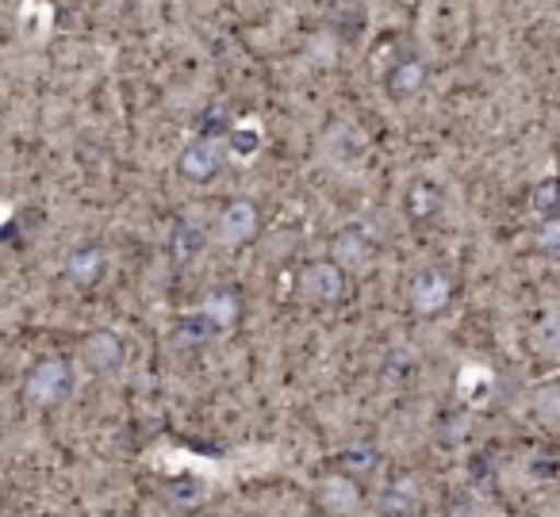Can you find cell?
<instances>
[{
  "mask_svg": "<svg viewBox=\"0 0 560 517\" xmlns=\"http://www.w3.org/2000/svg\"><path fill=\"white\" fill-rule=\"evenodd\" d=\"M300 295L312 307H335L346 295V269L338 261H312L300 272Z\"/></svg>",
  "mask_w": 560,
  "mask_h": 517,
  "instance_id": "6da1fadb",
  "label": "cell"
},
{
  "mask_svg": "<svg viewBox=\"0 0 560 517\" xmlns=\"http://www.w3.org/2000/svg\"><path fill=\"white\" fill-rule=\"evenodd\" d=\"M73 391V368L66 361H43L27 376V399L35 407H58Z\"/></svg>",
  "mask_w": 560,
  "mask_h": 517,
  "instance_id": "7a4b0ae2",
  "label": "cell"
},
{
  "mask_svg": "<svg viewBox=\"0 0 560 517\" xmlns=\"http://www.w3.org/2000/svg\"><path fill=\"white\" fill-rule=\"evenodd\" d=\"M208 234H211L208 215H203L200 208L185 211V215H180V223L173 226V234H170L173 261H177V265H192L196 257L203 254V246H208Z\"/></svg>",
  "mask_w": 560,
  "mask_h": 517,
  "instance_id": "3957f363",
  "label": "cell"
},
{
  "mask_svg": "<svg viewBox=\"0 0 560 517\" xmlns=\"http://www.w3.org/2000/svg\"><path fill=\"white\" fill-rule=\"evenodd\" d=\"M257 223H261V219H257L254 203H249V200H231L215 219V242H219V246H226V249L246 246V242L257 234Z\"/></svg>",
  "mask_w": 560,
  "mask_h": 517,
  "instance_id": "277c9868",
  "label": "cell"
},
{
  "mask_svg": "<svg viewBox=\"0 0 560 517\" xmlns=\"http://www.w3.org/2000/svg\"><path fill=\"white\" fill-rule=\"evenodd\" d=\"M223 157H226L223 139H196L180 150V173H185L188 180H208L223 169Z\"/></svg>",
  "mask_w": 560,
  "mask_h": 517,
  "instance_id": "5b68a950",
  "label": "cell"
},
{
  "mask_svg": "<svg viewBox=\"0 0 560 517\" xmlns=\"http://www.w3.org/2000/svg\"><path fill=\"white\" fill-rule=\"evenodd\" d=\"M330 261H338L346 272H361L373 261V238H369L361 226H346V231H338L335 242H330Z\"/></svg>",
  "mask_w": 560,
  "mask_h": 517,
  "instance_id": "8992f818",
  "label": "cell"
},
{
  "mask_svg": "<svg viewBox=\"0 0 560 517\" xmlns=\"http://www.w3.org/2000/svg\"><path fill=\"white\" fill-rule=\"evenodd\" d=\"M450 295H453L450 277L438 269H427L411 280V307L419 310V315H438V310H445Z\"/></svg>",
  "mask_w": 560,
  "mask_h": 517,
  "instance_id": "52a82bcc",
  "label": "cell"
},
{
  "mask_svg": "<svg viewBox=\"0 0 560 517\" xmlns=\"http://www.w3.org/2000/svg\"><path fill=\"white\" fill-rule=\"evenodd\" d=\"M419 506H422V491H419V479H411V475L392 479L381 491V498H376L381 517H415Z\"/></svg>",
  "mask_w": 560,
  "mask_h": 517,
  "instance_id": "ba28073f",
  "label": "cell"
},
{
  "mask_svg": "<svg viewBox=\"0 0 560 517\" xmlns=\"http://www.w3.org/2000/svg\"><path fill=\"white\" fill-rule=\"evenodd\" d=\"M85 361H89V368L101 372V376H116L127 361V349L112 330H96L85 338Z\"/></svg>",
  "mask_w": 560,
  "mask_h": 517,
  "instance_id": "9c48e42d",
  "label": "cell"
},
{
  "mask_svg": "<svg viewBox=\"0 0 560 517\" xmlns=\"http://www.w3.org/2000/svg\"><path fill=\"white\" fill-rule=\"evenodd\" d=\"M104 249L101 246H78V249H70L66 254V261H62V272L73 280V284H81V287H89V284H96V280L104 277Z\"/></svg>",
  "mask_w": 560,
  "mask_h": 517,
  "instance_id": "30bf717a",
  "label": "cell"
},
{
  "mask_svg": "<svg viewBox=\"0 0 560 517\" xmlns=\"http://www.w3.org/2000/svg\"><path fill=\"white\" fill-rule=\"evenodd\" d=\"M422 85H427V62H419V58H404V62L392 66L388 93L396 96V101H411L415 93H422Z\"/></svg>",
  "mask_w": 560,
  "mask_h": 517,
  "instance_id": "8fae6325",
  "label": "cell"
},
{
  "mask_svg": "<svg viewBox=\"0 0 560 517\" xmlns=\"http://www.w3.org/2000/svg\"><path fill=\"white\" fill-rule=\"evenodd\" d=\"M319 502L330 509V514L342 517V514H353V509H358L361 494H358V486H353L350 475H330L319 483Z\"/></svg>",
  "mask_w": 560,
  "mask_h": 517,
  "instance_id": "7c38bea8",
  "label": "cell"
},
{
  "mask_svg": "<svg viewBox=\"0 0 560 517\" xmlns=\"http://www.w3.org/2000/svg\"><path fill=\"white\" fill-rule=\"evenodd\" d=\"M438 208H442V192H438L434 180H415V185L407 188L404 211L415 219V223H422V219H434Z\"/></svg>",
  "mask_w": 560,
  "mask_h": 517,
  "instance_id": "4fadbf2b",
  "label": "cell"
},
{
  "mask_svg": "<svg viewBox=\"0 0 560 517\" xmlns=\"http://www.w3.org/2000/svg\"><path fill=\"white\" fill-rule=\"evenodd\" d=\"M55 27V9H50V0H24V9H20V32L27 39L43 43Z\"/></svg>",
  "mask_w": 560,
  "mask_h": 517,
  "instance_id": "5bb4252c",
  "label": "cell"
},
{
  "mask_svg": "<svg viewBox=\"0 0 560 517\" xmlns=\"http://www.w3.org/2000/svg\"><path fill=\"white\" fill-rule=\"evenodd\" d=\"M226 154L234 157V162H249V157L261 150V127L257 124H231V131H226Z\"/></svg>",
  "mask_w": 560,
  "mask_h": 517,
  "instance_id": "9a60e30c",
  "label": "cell"
},
{
  "mask_svg": "<svg viewBox=\"0 0 560 517\" xmlns=\"http://www.w3.org/2000/svg\"><path fill=\"white\" fill-rule=\"evenodd\" d=\"M376 460H381V453H376L369 440L346 445L342 453H338V468H342V475H369V471L376 468Z\"/></svg>",
  "mask_w": 560,
  "mask_h": 517,
  "instance_id": "2e32d148",
  "label": "cell"
},
{
  "mask_svg": "<svg viewBox=\"0 0 560 517\" xmlns=\"http://www.w3.org/2000/svg\"><path fill=\"white\" fill-rule=\"evenodd\" d=\"M200 310L211 318V326H215V330H226V326L238 318V299H234L231 292H215V295H208V299H203Z\"/></svg>",
  "mask_w": 560,
  "mask_h": 517,
  "instance_id": "e0dca14e",
  "label": "cell"
},
{
  "mask_svg": "<svg viewBox=\"0 0 560 517\" xmlns=\"http://www.w3.org/2000/svg\"><path fill=\"white\" fill-rule=\"evenodd\" d=\"M537 349L552 361H560V307L545 315V322L537 326Z\"/></svg>",
  "mask_w": 560,
  "mask_h": 517,
  "instance_id": "ac0fdd59",
  "label": "cell"
},
{
  "mask_svg": "<svg viewBox=\"0 0 560 517\" xmlns=\"http://www.w3.org/2000/svg\"><path fill=\"white\" fill-rule=\"evenodd\" d=\"M529 203H534L537 215L557 219V211H560V180H541V185L534 188V196H529Z\"/></svg>",
  "mask_w": 560,
  "mask_h": 517,
  "instance_id": "d6986e66",
  "label": "cell"
},
{
  "mask_svg": "<svg viewBox=\"0 0 560 517\" xmlns=\"http://www.w3.org/2000/svg\"><path fill=\"white\" fill-rule=\"evenodd\" d=\"M537 249H541L545 257H552V261H560V219H545L541 231H537Z\"/></svg>",
  "mask_w": 560,
  "mask_h": 517,
  "instance_id": "ffe728a7",
  "label": "cell"
}]
</instances>
